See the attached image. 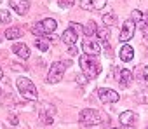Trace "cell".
Returning <instances> with one entry per match:
<instances>
[{"label":"cell","instance_id":"obj_32","mask_svg":"<svg viewBox=\"0 0 148 129\" xmlns=\"http://www.w3.org/2000/svg\"><path fill=\"white\" fill-rule=\"evenodd\" d=\"M9 120H11V124H12V126H16V124H18V119H16V115H11V117H9Z\"/></svg>","mask_w":148,"mask_h":129},{"label":"cell","instance_id":"obj_25","mask_svg":"<svg viewBox=\"0 0 148 129\" xmlns=\"http://www.w3.org/2000/svg\"><path fill=\"white\" fill-rule=\"evenodd\" d=\"M73 4H75V0H59V7H63V9H68Z\"/></svg>","mask_w":148,"mask_h":129},{"label":"cell","instance_id":"obj_24","mask_svg":"<svg viewBox=\"0 0 148 129\" xmlns=\"http://www.w3.org/2000/svg\"><path fill=\"white\" fill-rule=\"evenodd\" d=\"M131 19H132L134 23H141V21H143V14H141V11H138V9L132 11V12H131Z\"/></svg>","mask_w":148,"mask_h":129},{"label":"cell","instance_id":"obj_37","mask_svg":"<svg viewBox=\"0 0 148 129\" xmlns=\"http://www.w3.org/2000/svg\"><path fill=\"white\" fill-rule=\"evenodd\" d=\"M0 94H2V91H0Z\"/></svg>","mask_w":148,"mask_h":129},{"label":"cell","instance_id":"obj_14","mask_svg":"<svg viewBox=\"0 0 148 129\" xmlns=\"http://www.w3.org/2000/svg\"><path fill=\"white\" fill-rule=\"evenodd\" d=\"M119 58H120L122 61H125V63H129V61H132V58H134V49H132L131 45H127V44H124V45L120 47V52H119Z\"/></svg>","mask_w":148,"mask_h":129},{"label":"cell","instance_id":"obj_12","mask_svg":"<svg viewBox=\"0 0 148 129\" xmlns=\"http://www.w3.org/2000/svg\"><path fill=\"white\" fill-rule=\"evenodd\" d=\"M61 40H63L66 45H75V44L79 42V35L73 32L71 28H66V30L63 32V35H61Z\"/></svg>","mask_w":148,"mask_h":129},{"label":"cell","instance_id":"obj_2","mask_svg":"<svg viewBox=\"0 0 148 129\" xmlns=\"http://www.w3.org/2000/svg\"><path fill=\"white\" fill-rule=\"evenodd\" d=\"M16 86H18V91L21 93V96H23L25 99L37 101V98H38V94H37V87L33 86V82H32L30 79L21 77V79L16 80Z\"/></svg>","mask_w":148,"mask_h":129},{"label":"cell","instance_id":"obj_35","mask_svg":"<svg viewBox=\"0 0 148 129\" xmlns=\"http://www.w3.org/2000/svg\"><path fill=\"white\" fill-rule=\"evenodd\" d=\"M4 79V72H2V68H0V80Z\"/></svg>","mask_w":148,"mask_h":129},{"label":"cell","instance_id":"obj_26","mask_svg":"<svg viewBox=\"0 0 148 129\" xmlns=\"http://www.w3.org/2000/svg\"><path fill=\"white\" fill-rule=\"evenodd\" d=\"M70 28H71L73 32H75L79 37H80V33H82V26H80L79 23H71V25H70Z\"/></svg>","mask_w":148,"mask_h":129},{"label":"cell","instance_id":"obj_23","mask_svg":"<svg viewBox=\"0 0 148 129\" xmlns=\"http://www.w3.org/2000/svg\"><path fill=\"white\" fill-rule=\"evenodd\" d=\"M32 32H33V35H37V37H44V35H45V32H44V28H42L40 23H35V25L32 26Z\"/></svg>","mask_w":148,"mask_h":129},{"label":"cell","instance_id":"obj_9","mask_svg":"<svg viewBox=\"0 0 148 129\" xmlns=\"http://www.w3.org/2000/svg\"><path fill=\"white\" fill-rule=\"evenodd\" d=\"M106 5V0H80V7L86 11H101Z\"/></svg>","mask_w":148,"mask_h":129},{"label":"cell","instance_id":"obj_19","mask_svg":"<svg viewBox=\"0 0 148 129\" xmlns=\"http://www.w3.org/2000/svg\"><path fill=\"white\" fill-rule=\"evenodd\" d=\"M49 40H47V37H38L37 40H35V45L40 49V51H49Z\"/></svg>","mask_w":148,"mask_h":129},{"label":"cell","instance_id":"obj_10","mask_svg":"<svg viewBox=\"0 0 148 129\" xmlns=\"http://www.w3.org/2000/svg\"><path fill=\"white\" fill-rule=\"evenodd\" d=\"M119 120H120V124H122V126L132 127V126L136 124V120H138V115H136L132 110H125V112H122V113H120Z\"/></svg>","mask_w":148,"mask_h":129},{"label":"cell","instance_id":"obj_4","mask_svg":"<svg viewBox=\"0 0 148 129\" xmlns=\"http://www.w3.org/2000/svg\"><path fill=\"white\" fill-rule=\"evenodd\" d=\"M79 119H80V124H84V126H98V124H101V115H99V112L98 110H94V108H86V110H82L80 112V115H79Z\"/></svg>","mask_w":148,"mask_h":129},{"label":"cell","instance_id":"obj_28","mask_svg":"<svg viewBox=\"0 0 148 129\" xmlns=\"http://www.w3.org/2000/svg\"><path fill=\"white\" fill-rule=\"evenodd\" d=\"M139 28H141V32H143L145 38H148V26H146V25H145V23L141 21V23H139Z\"/></svg>","mask_w":148,"mask_h":129},{"label":"cell","instance_id":"obj_38","mask_svg":"<svg viewBox=\"0 0 148 129\" xmlns=\"http://www.w3.org/2000/svg\"><path fill=\"white\" fill-rule=\"evenodd\" d=\"M146 129H148V127H146Z\"/></svg>","mask_w":148,"mask_h":129},{"label":"cell","instance_id":"obj_8","mask_svg":"<svg viewBox=\"0 0 148 129\" xmlns=\"http://www.w3.org/2000/svg\"><path fill=\"white\" fill-rule=\"evenodd\" d=\"M54 112H56V108H54L52 105L44 103V105L40 106V110H38V117H40V120H42L44 124H51V122H54V120H52Z\"/></svg>","mask_w":148,"mask_h":129},{"label":"cell","instance_id":"obj_31","mask_svg":"<svg viewBox=\"0 0 148 129\" xmlns=\"http://www.w3.org/2000/svg\"><path fill=\"white\" fill-rule=\"evenodd\" d=\"M143 73H145V82H148V64L143 68Z\"/></svg>","mask_w":148,"mask_h":129},{"label":"cell","instance_id":"obj_21","mask_svg":"<svg viewBox=\"0 0 148 129\" xmlns=\"http://www.w3.org/2000/svg\"><path fill=\"white\" fill-rule=\"evenodd\" d=\"M98 37L103 40V42H108V37H110V30H108V26H105V28H98Z\"/></svg>","mask_w":148,"mask_h":129},{"label":"cell","instance_id":"obj_6","mask_svg":"<svg viewBox=\"0 0 148 129\" xmlns=\"http://www.w3.org/2000/svg\"><path fill=\"white\" fill-rule=\"evenodd\" d=\"M82 51H84V54H89V56H98L101 52L99 44L94 40V37H86L82 40Z\"/></svg>","mask_w":148,"mask_h":129},{"label":"cell","instance_id":"obj_18","mask_svg":"<svg viewBox=\"0 0 148 129\" xmlns=\"http://www.w3.org/2000/svg\"><path fill=\"white\" fill-rule=\"evenodd\" d=\"M19 37H21V30H19V28L11 26V28L5 30V38H9V40H18Z\"/></svg>","mask_w":148,"mask_h":129},{"label":"cell","instance_id":"obj_7","mask_svg":"<svg viewBox=\"0 0 148 129\" xmlns=\"http://www.w3.org/2000/svg\"><path fill=\"white\" fill-rule=\"evenodd\" d=\"M98 96L103 103H117L119 101V93H115L113 89H108V87H101L98 89Z\"/></svg>","mask_w":148,"mask_h":129},{"label":"cell","instance_id":"obj_36","mask_svg":"<svg viewBox=\"0 0 148 129\" xmlns=\"http://www.w3.org/2000/svg\"><path fill=\"white\" fill-rule=\"evenodd\" d=\"M0 42H2V35H0Z\"/></svg>","mask_w":148,"mask_h":129},{"label":"cell","instance_id":"obj_17","mask_svg":"<svg viewBox=\"0 0 148 129\" xmlns=\"http://www.w3.org/2000/svg\"><path fill=\"white\" fill-rule=\"evenodd\" d=\"M96 32H98V26H96L94 21H89L86 26H82V33H84L86 37H94Z\"/></svg>","mask_w":148,"mask_h":129},{"label":"cell","instance_id":"obj_20","mask_svg":"<svg viewBox=\"0 0 148 129\" xmlns=\"http://www.w3.org/2000/svg\"><path fill=\"white\" fill-rule=\"evenodd\" d=\"M103 23H105V26H113L117 23V16L113 12H108V14L103 16Z\"/></svg>","mask_w":148,"mask_h":129},{"label":"cell","instance_id":"obj_1","mask_svg":"<svg viewBox=\"0 0 148 129\" xmlns=\"http://www.w3.org/2000/svg\"><path fill=\"white\" fill-rule=\"evenodd\" d=\"M80 63V70L87 79H96L101 73V63L96 59V56H89V54H82L79 58Z\"/></svg>","mask_w":148,"mask_h":129},{"label":"cell","instance_id":"obj_22","mask_svg":"<svg viewBox=\"0 0 148 129\" xmlns=\"http://www.w3.org/2000/svg\"><path fill=\"white\" fill-rule=\"evenodd\" d=\"M0 23H11V12L7 9H0Z\"/></svg>","mask_w":148,"mask_h":129},{"label":"cell","instance_id":"obj_34","mask_svg":"<svg viewBox=\"0 0 148 129\" xmlns=\"http://www.w3.org/2000/svg\"><path fill=\"white\" fill-rule=\"evenodd\" d=\"M113 129H134V127H127V126H122V127H113Z\"/></svg>","mask_w":148,"mask_h":129},{"label":"cell","instance_id":"obj_33","mask_svg":"<svg viewBox=\"0 0 148 129\" xmlns=\"http://www.w3.org/2000/svg\"><path fill=\"white\" fill-rule=\"evenodd\" d=\"M143 23L148 26V12H146V14H143Z\"/></svg>","mask_w":148,"mask_h":129},{"label":"cell","instance_id":"obj_3","mask_svg":"<svg viewBox=\"0 0 148 129\" xmlns=\"http://www.w3.org/2000/svg\"><path fill=\"white\" fill-rule=\"evenodd\" d=\"M68 64H70L68 61H66V63H61V61L52 63L51 68H49V73H47V82H49V84H58V82L63 79L64 70H66Z\"/></svg>","mask_w":148,"mask_h":129},{"label":"cell","instance_id":"obj_29","mask_svg":"<svg viewBox=\"0 0 148 129\" xmlns=\"http://www.w3.org/2000/svg\"><path fill=\"white\" fill-rule=\"evenodd\" d=\"M77 51H79V49H77L75 45H68V54H70V56H75Z\"/></svg>","mask_w":148,"mask_h":129},{"label":"cell","instance_id":"obj_13","mask_svg":"<svg viewBox=\"0 0 148 129\" xmlns=\"http://www.w3.org/2000/svg\"><path fill=\"white\" fill-rule=\"evenodd\" d=\"M117 80H119V84L122 86V87H127V86H131L132 84V80H134V75L129 72V70H120L119 72V77H117Z\"/></svg>","mask_w":148,"mask_h":129},{"label":"cell","instance_id":"obj_11","mask_svg":"<svg viewBox=\"0 0 148 129\" xmlns=\"http://www.w3.org/2000/svg\"><path fill=\"white\" fill-rule=\"evenodd\" d=\"M11 7H12L19 16H23V14L28 12V9H30V2H28V0H11Z\"/></svg>","mask_w":148,"mask_h":129},{"label":"cell","instance_id":"obj_15","mask_svg":"<svg viewBox=\"0 0 148 129\" xmlns=\"http://www.w3.org/2000/svg\"><path fill=\"white\" fill-rule=\"evenodd\" d=\"M12 51H14V54H18V56L23 58V59H28V58H30V49H28V45H25V44H14V45H12Z\"/></svg>","mask_w":148,"mask_h":129},{"label":"cell","instance_id":"obj_27","mask_svg":"<svg viewBox=\"0 0 148 129\" xmlns=\"http://www.w3.org/2000/svg\"><path fill=\"white\" fill-rule=\"evenodd\" d=\"M138 101H139V103H148V93H146V91L139 93V96H138Z\"/></svg>","mask_w":148,"mask_h":129},{"label":"cell","instance_id":"obj_16","mask_svg":"<svg viewBox=\"0 0 148 129\" xmlns=\"http://www.w3.org/2000/svg\"><path fill=\"white\" fill-rule=\"evenodd\" d=\"M40 25H42V28H44V32H45V33H54V30L58 28V21H56V19H52V18L44 19Z\"/></svg>","mask_w":148,"mask_h":129},{"label":"cell","instance_id":"obj_30","mask_svg":"<svg viewBox=\"0 0 148 129\" xmlns=\"http://www.w3.org/2000/svg\"><path fill=\"white\" fill-rule=\"evenodd\" d=\"M86 79H87L86 75H77V82L79 84H86Z\"/></svg>","mask_w":148,"mask_h":129},{"label":"cell","instance_id":"obj_5","mask_svg":"<svg viewBox=\"0 0 148 129\" xmlns=\"http://www.w3.org/2000/svg\"><path fill=\"white\" fill-rule=\"evenodd\" d=\"M134 33H136V23H134L132 19H125V21L122 23V28H120L119 40L125 44V42H129V40L134 37Z\"/></svg>","mask_w":148,"mask_h":129}]
</instances>
